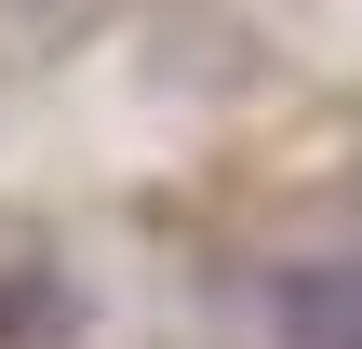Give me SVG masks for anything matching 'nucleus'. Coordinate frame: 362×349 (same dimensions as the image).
<instances>
[{
  "label": "nucleus",
  "instance_id": "nucleus-1",
  "mask_svg": "<svg viewBox=\"0 0 362 349\" xmlns=\"http://www.w3.org/2000/svg\"><path fill=\"white\" fill-rule=\"evenodd\" d=\"M269 336L282 349H362V269L349 256H309L269 282Z\"/></svg>",
  "mask_w": 362,
  "mask_h": 349
},
{
  "label": "nucleus",
  "instance_id": "nucleus-2",
  "mask_svg": "<svg viewBox=\"0 0 362 349\" xmlns=\"http://www.w3.org/2000/svg\"><path fill=\"white\" fill-rule=\"evenodd\" d=\"M67 336H81L67 269H0V349H67Z\"/></svg>",
  "mask_w": 362,
  "mask_h": 349
}]
</instances>
